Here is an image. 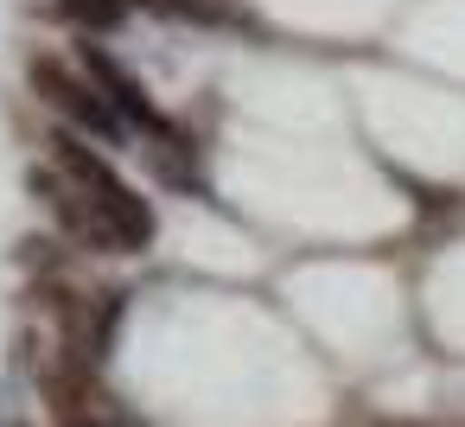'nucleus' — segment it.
I'll return each instance as SVG.
<instances>
[{
    "label": "nucleus",
    "mask_w": 465,
    "mask_h": 427,
    "mask_svg": "<svg viewBox=\"0 0 465 427\" xmlns=\"http://www.w3.org/2000/svg\"><path fill=\"white\" fill-rule=\"evenodd\" d=\"M33 90H39L64 122H77L84 134L122 141V115H115V103H109V96H96V84H77L58 58H33Z\"/></svg>",
    "instance_id": "1"
},
{
    "label": "nucleus",
    "mask_w": 465,
    "mask_h": 427,
    "mask_svg": "<svg viewBox=\"0 0 465 427\" xmlns=\"http://www.w3.org/2000/svg\"><path fill=\"white\" fill-rule=\"evenodd\" d=\"M45 402H52L58 427H115V408L96 389V376H90L84 357H64L58 370H45Z\"/></svg>",
    "instance_id": "2"
},
{
    "label": "nucleus",
    "mask_w": 465,
    "mask_h": 427,
    "mask_svg": "<svg viewBox=\"0 0 465 427\" xmlns=\"http://www.w3.org/2000/svg\"><path fill=\"white\" fill-rule=\"evenodd\" d=\"M84 71H90V84H96V90H103V96L115 103V115H122V122H141V128L166 134L160 109L147 103V90H141V84H134V77H128V71H122V65H115V58H109L103 45H84Z\"/></svg>",
    "instance_id": "3"
},
{
    "label": "nucleus",
    "mask_w": 465,
    "mask_h": 427,
    "mask_svg": "<svg viewBox=\"0 0 465 427\" xmlns=\"http://www.w3.org/2000/svg\"><path fill=\"white\" fill-rule=\"evenodd\" d=\"M90 204H96V211L109 217V230L122 236V249H141V243L153 236V211H147V204H141V198H134V192H128L122 179L96 185V192H90Z\"/></svg>",
    "instance_id": "4"
},
{
    "label": "nucleus",
    "mask_w": 465,
    "mask_h": 427,
    "mask_svg": "<svg viewBox=\"0 0 465 427\" xmlns=\"http://www.w3.org/2000/svg\"><path fill=\"white\" fill-rule=\"evenodd\" d=\"M52 160H58L84 192H96V185H109V179H115V173H109V160H103V154H90L77 134H52Z\"/></svg>",
    "instance_id": "5"
},
{
    "label": "nucleus",
    "mask_w": 465,
    "mask_h": 427,
    "mask_svg": "<svg viewBox=\"0 0 465 427\" xmlns=\"http://www.w3.org/2000/svg\"><path fill=\"white\" fill-rule=\"evenodd\" d=\"M64 14H77L84 26H122L128 20V0H64Z\"/></svg>",
    "instance_id": "6"
}]
</instances>
